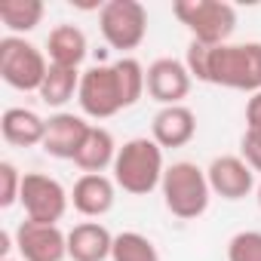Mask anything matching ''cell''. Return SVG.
<instances>
[{"mask_svg": "<svg viewBox=\"0 0 261 261\" xmlns=\"http://www.w3.org/2000/svg\"><path fill=\"white\" fill-rule=\"evenodd\" d=\"M185 65L194 80L240 89V92H261V43H221L206 46L191 40Z\"/></svg>", "mask_w": 261, "mask_h": 261, "instance_id": "cell-1", "label": "cell"}, {"mask_svg": "<svg viewBox=\"0 0 261 261\" xmlns=\"http://www.w3.org/2000/svg\"><path fill=\"white\" fill-rule=\"evenodd\" d=\"M114 181L133 197H148L163 185V148L154 139H129L114 160Z\"/></svg>", "mask_w": 261, "mask_h": 261, "instance_id": "cell-2", "label": "cell"}, {"mask_svg": "<svg viewBox=\"0 0 261 261\" xmlns=\"http://www.w3.org/2000/svg\"><path fill=\"white\" fill-rule=\"evenodd\" d=\"M160 191H163L166 209L175 218H181V221L200 218L209 209V200H212V188H209L206 169H200L191 160H178V163L166 166Z\"/></svg>", "mask_w": 261, "mask_h": 261, "instance_id": "cell-3", "label": "cell"}, {"mask_svg": "<svg viewBox=\"0 0 261 261\" xmlns=\"http://www.w3.org/2000/svg\"><path fill=\"white\" fill-rule=\"evenodd\" d=\"M172 13L191 37L206 46L230 43V34L237 31V10L221 0H175Z\"/></svg>", "mask_w": 261, "mask_h": 261, "instance_id": "cell-4", "label": "cell"}, {"mask_svg": "<svg viewBox=\"0 0 261 261\" xmlns=\"http://www.w3.org/2000/svg\"><path fill=\"white\" fill-rule=\"evenodd\" d=\"M98 31L117 53H133L148 37V10L139 0H108L98 10Z\"/></svg>", "mask_w": 261, "mask_h": 261, "instance_id": "cell-5", "label": "cell"}, {"mask_svg": "<svg viewBox=\"0 0 261 261\" xmlns=\"http://www.w3.org/2000/svg\"><path fill=\"white\" fill-rule=\"evenodd\" d=\"M46 74H49V62L43 49L13 34L0 40V77L7 86L19 92H40Z\"/></svg>", "mask_w": 261, "mask_h": 261, "instance_id": "cell-6", "label": "cell"}, {"mask_svg": "<svg viewBox=\"0 0 261 261\" xmlns=\"http://www.w3.org/2000/svg\"><path fill=\"white\" fill-rule=\"evenodd\" d=\"M25 218L28 221H40V224H59L68 212L71 194L65 191V185L53 175L43 172H25L22 178V197H19Z\"/></svg>", "mask_w": 261, "mask_h": 261, "instance_id": "cell-7", "label": "cell"}, {"mask_svg": "<svg viewBox=\"0 0 261 261\" xmlns=\"http://www.w3.org/2000/svg\"><path fill=\"white\" fill-rule=\"evenodd\" d=\"M77 101H80V111L92 120H108L120 114L126 105H123V92H120L114 65H92L89 71H83Z\"/></svg>", "mask_w": 261, "mask_h": 261, "instance_id": "cell-8", "label": "cell"}, {"mask_svg": "<svg viewBox=\"0 0 261 261\" xmlns=\"http://www.w3.org/2000/svg\"><path fill=\"white\" fill-rule=\"evenodd\" d=\"M16 249L22 261H65L68 258V233H62L59 224H40V221H22L16 227Z\"/></svg>", "mask_w": 261, "mask_h": 261, "instance_id": "cell-9", "label": "cell"}, {"mask_svg": "<svg viewBox=\"0 0 261 261\" xmlns=\"http://www.w3.org/2000/svg\"><path fill=\"white\" fill-rule=\"evenodd\" d=\"M145 80H148V95H151L154 101H160L163 108L181 105V101L188 98V92H191V83H194L188 65L178 62V59H169V56L151 62Z\"/></svg>", "mask_w": 261, "mask_h": 261, "instance_id": "cell-10", "label": "cell"}, {"mask_svg": "<svg viewBox=\"0 0 261 261\" xmlns=\"http://www.w3.org/2000/svg\"><path fill=\"white\" fill-rule=\"evenodd\" d=\"M206 178H209L212 194L221 200H230V203L246 200L255 191V169L243 157H233V154L215 157L206 169Z\"/></svg>", "mask_w": 261, "mask_h": 261, "instance_id": "cell-11", "label": "cell"}, {"mask_svg": "<svg viewBox=\"0 0 261 261\" xmlns=\"http://www.w3.org/2000/svg\"><path fill=\"white\" fill-rule=\"evenodd\" d=\"M89 126L80 114H68V111H59L46 120V136H43V151L56 160H74L86 133H89Z\"/></svg>", "mask_w": 261, "mask_h": 261, "instance_id": "cell-12", "label": "cell"}, {"mask_svg": "<svg viewBox=\"0 0 261 261\" xmlns=\"http://www.w3.org/2000/svg\"><path fill=\"white\" fill-rule=\"evenodd\" d=\"M197 136V114L188 105L160 108L151 120V139L160 148H185Z\"/></svg>", "mask_w": 261, "mask_h": 261, "instance_id": "cell-13", "label": "cell"}, {"mask_svg": "<svg viewBox=\"0 0 261 261\" xmlns=\"http://www.w3.org/2000/svg\"><path fill=\"white\" fill-rule=\"evenodd\" d=\"M117 200V181L101 175H80L71 188V206L86 218H101L114 209Z\"/></svg>", "mask_w": 261, "mask_h": 261, "instance_id": "cell-14", "label": "cell"}, {"mask_svg": "<svg viewBox=\"0 0 261 261\" xmlns=\"http://www.w3.org/2000/svg\"><path fill=\"white\" fill-rule=\"evenodd\" d=\"M114 249V233L98 221H80L68 230L71 261H108Z\"/></svg>", "mask_w": 261, "mask_h": 261, "instance_id": "cell-15", "label": "cell"}, {"mask_svg": "<svg viewBox=\"0 0 261 261\" xmlns=\"http://www.w3.org/2000/svg\"><path fill=\"white\" fill-rule=\"evenodd\" d=\"M0 136L16 148H37L46 136V120L31 108H7L0 117Z\"/></svg>", "mask_w": 261, "mask_h": 261, "instance_id": "cell-16", "label": "cell"}, {"mask_svg": "<svg viewBox=\"0 0 261 261\" xmlns=\"http://www.w3.org/2000/svg\"><path fill=\"white\" fill-rule=\"evenodd\" d=\"M117 142L111 136V129L105 126H89V133L74 157V163L83 169V175H101L105 169H114V160H117Z\"/></svg>", "mask_w": 261, "mask_h": 261, "instance_id": "cell-17", "label": "cell"}, {"mask_svg": "<svg viewBox=\"0 0 261 261\" xmlns=\"http://www.w3.org/2000/svg\"><path fill=\"white\" fill-rule=\"evenodd\" d=\"M86 34L77 25H59L49 31L46 37V56L49 65H62V68H80V62L86 59Z\"/></svg>", "mask_w": 261, "mask_h": 261, "instance_id": "cell-18", "label": "cell"}, {"mask_svg": "<svg viewBox=\"0 0 261 261\" xmlns=\"http://www.w3.org/2000/svg\"><path fill=\"white\" fill-rule=\"evenodd\" d=\"M46 16L43 0H4L0 4V22L13 37H22L28 31H34Z\"/></svg>", "mask_w": 261, "mask_h": 261, "instance_id": "cell-19", "label": "cell"}, {"mask_svg": "<svg viewBox=\"0 0 261 261\" xmlns=\"http://www.w3.org/2000/svg\"><path fill=\"white\" fill-rule=\"evenodd\" d=\"M80 71L77 68H62V65H49V74L40 86V101L49 108H65L71 98H77L80 92Z\"/></svg>", "mask_w": 261, "mask_h": 261, "instance_id": "cell-20", "label": "cell"}, {"mask_svg": "<svg viewBox=\"0 0 261 261\" xmlns=\"http://www.w3.org/2000/svg\"><path fill=\"white\" fill-rule=\"evenodd\" d=\"M114 71H117V80H120L123 105L133 108V105L148 92V80H145L148 68H145L139 59H133V56H120V59L114 62Z\"/></svg>", "mask_w": 261, "mask_h": 261, "instance_id": "cell-21", "label": "cell"}, {"mask_svg": "<svg viewBox=\"0 0 261 261\" xmlns=\"http://www.w3.org/2000/svg\"><path fill=\"white\" fill-rule=\"evenodd\" d=\"M111 261H160V252H157V246L145 233L123 230V233L114 237Z\"/></svg>", "mask_w": 261, "mask_h": 261, "instance_id": "cell-22", "label": "cell"}, {"mask_svg": "<svg viewBox=\"0 0 261 261\" xmlns=\"http://www.w3.org/2000/svg\"><path fill=\"white\" fill-rule=\"evenodd\" d=\"M227 261H261V230H240L227 243Z\"/></svg>", "mask_w": 261, "mask_h": 261, "instance_id": "cell-23", "label": "cell"}, {"mask_svg": "<svg viewBox=\"0 0 261 261\" xmlns=\"http://www.w3.org/2000/svg\"><path fill=\"white\" fill-rule=\"evenodd\" d=\"M22 172L16 169V163L4 160L0 163V209H10L13 203H19L22 197Z\"/></svg>", "mask_w": 261, "mask_h": 261, "instance_id": "cell-24", "label": "cell"}, {"mask_svg": "<svg viewBox=\"0 0 261 261\" xmlns=\"http://www.w3.org/2000/svg\"><path fill=\"white\" fill-rule=\"evenodd\" d=\"M240 157L255 172H261V129H246V133H243V139H240Z\"/></svg>", "mask_w": 261, "mask_h": 261, "instance_id": "cell-25", "label": "cell"}, {"mask_svg": "<svg viewBox=\"0 0 261 261\" xmlns=\"http://www.w3.org/2000/svg\"><path fill=\"white\" fill-rule=\"evenodd\" d=\"M246 129H261V92H252L246 101Z\"/></svg>", "mask_w": 261, "mask_h": 261, "instance_id": "cell-26", "label": "cell"}, {"mask_svg": "<svg viewBox=\"0 0 261 261\" xmlns=\"http://www.w3.org/2000/svg\"><path fill=\"white\" fill-rule=\"evenodd\" d=\"M255 194H258V206H261V185H258V188H255Z\"/></svg>", "mask_w": 261, "mask_h": 261, "instance_id": "cell-27", "label": "cell"}, {"mask_svg": "<svg viewBox=\"0 0 261 261\" xmlns=\"http://www.w3.org/2000/svg\"><path fill=\"white\" fill-rule=\"evenodd\" d=\"M0 261H16V258H0Z\"/></svg>", "mask_w": 261, "mask_h": 261, "instance_id": "cell-28", "label": "cell"}]
</instances>
